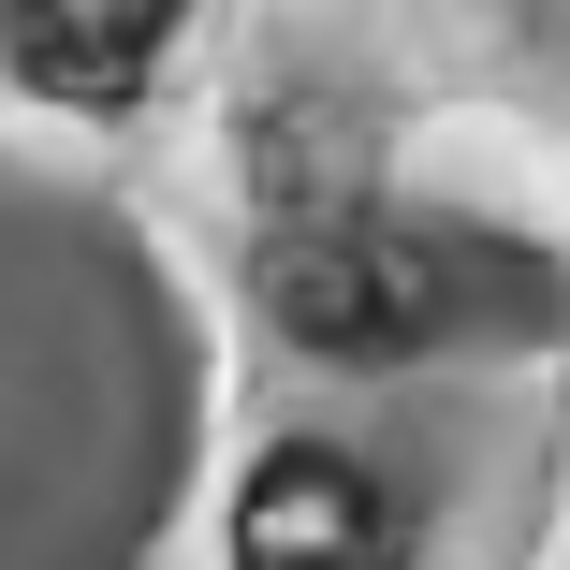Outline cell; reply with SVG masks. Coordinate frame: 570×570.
Returning <instances> with one entry per match:
<instances>
[{"label":"cell","instance_id":"cell-1","mask_svg":"<svg viewBox=\"0 0 570 570\" xmlns=\"http://www.w3.org/2000/svg\"><path fill=\"white\" fill-rule=\"evenodd\" d=\"M498 293H527L498 249L424 235V219H366V205H307L264 249V307L322 366H410V352H439V336H469Z\"/></svg>","mask_w":570,"mask_h":570},{"label":"cell","instance_id":"cell-3","mask_svg":"<svg viewBox=\"0 0 570 570\" xmlns=\"http://www.w3.org/2000/svg\"><path fill=\"white\" fill-rule=\"evenodd\" d=\"M176 16L190 0H0V59H16L45 102H132L147 88V59L176 45Z\"/></svg>","mask_w":570,"mask_h":570},{"label":"cell","instance_id":"cell-2","mask_svg":"<svg viewBox=\"0 0 570 570\" xmlns=\"http://www.w3.org/2000/svg\"><path fill=\"white\" fill-rule=\"evenodd\" d=\"M235 570H395V512L352 453H264L235 498Z\"/></svg>","mask_w":570,"mask_h":570}]
</instances>
